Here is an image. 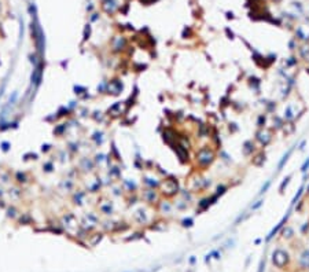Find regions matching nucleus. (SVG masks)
<instances>
[{
	"label": "nucleus",
	"mask_w": 309,
	"mask_h": 272,
	"mask_svg": "<svg viewBox=\"0 0 309 272\" xmlns=\"http://www.w3.org/2000/svg\"><path fill=\"white\" fill-rule=\"evenodd\" d=\"M180 183H179L177 177H175L173 175H168L166 177L161 179L160 187H158V191H160L161 197L165 199H173L179 195L180 193Z\"/></svg>",
	"instance_id": "1"
},
{
	"label": "nucleus",
	"mask_w": 309,
	"mask_h": 272,
	"mask_svg": "<svg viewBox=\"0 0 309 272\" xmlns=\"http://www.w3.org/2000/svg\"><path fill=\"white\" fill-rule=\"evenodd\" d=\"M216 150L210 146H201L195 151V165L199 166L201 169H206L213 165L216 161Z\"/></svg>",
	"instance_id": "2"
},
{
	"label": "nucleus",
	"mask_w": 309,
	"mask_h": 272,
	"mask_svg": "<svg viewBox=\"0 0 309 272\" xmlns=\"http://www.w3.org/2000/svg\"><path fill=\"white\" fill-rule=\"evenodd\" d=\"M139 198L142 199L143 204L151 206V208L157 206L158 202L162 199V197H161V194L158 190H155V188H147V187H144L142 191H140Z\"/></svg>",
	"instance_id": "3"
},
{
	"label": "nucleus",
	"mask_w": 309,
	"mask_h": 272,
	"mask_svg": "<svg viewBox=\"0 0 309 272\" xmlns=\"http://www.w3.org/2000/svg\"><path fill=\"white\" fill-rule=\"evenodd\" d=\"M153 212V208L146 204H143L142 206H139L138 209L134 210V220L136 221L138 224H140V226H146V224L150 223V216L149 213Z\"/></svg>",
	"instance_id": "4"
},
{
	"label": "nucleus",
	"mask_w": 309,
	"mask_h": 272,
	"mask_svg": "<svg viewBox=\"0 0 309 272\" xmlns=\"http://www.w3.org/2000/svg\"><path fill=\"white\" fill-rule=\"evenodd\" d=\"M210 184H212L210 179H206V177H203L201 175H196L191 180V187H190V190H191L194 194L203 193L205 190H207V187H210Z\"/></svg>",
	"instance_id": "5"
},
{
	"label": "nucleus",
	"mask_w": 309,
	"mask_h": 272,
	"mask_svg": "<svg viewBox=\"0 0 309 272\" xmlns=\"http://www.w3.org/2000/svg\"><path fill=\"white\" fill-rule=\"evenodd\" d=\"M272 140H274V136H272V131L271 129H267V128L257 129V132H256V142L260 144L261 148L268 147L269 144L272 143Z\"/></svg>",
	"instance_id": "6"
},
{
	"label": "nucleus",
	"mask_w": 309,
	"mask_h": 272,
	"mask_svg": "<svg viewBox=\"0 0 309 272\" xmlns=\"http://www.w3.org/2000/svg\"><path fill=\"white\" fill-rule=\"evenodd\" d=\"M289 260H290L289 253L283 249H276L272 253V263L278 268H285L287 265V263H289Z\"/></svg>",
	"instance_id": "7"
},
{
	"label": "nucleus",
	"mask_w": 309,
	"mask_h": 272,
	"mask_svg": "<svg viewBox=\"0 0 309 272\" xmlns=\"http://www.w3.org/2000/svg\"><path fill=\"white\" fill-rule=\"evenodd\" d=\"M124 91V83L121 78H111L110 81H107V85H106V93L109 95H120L121 92Z\"/></svg>",
	"instance_id": "8"
},
{
	"label": "nucleus",
	"mask_w": 309,
	"mask_h": 272,
	"mask_svg": "<svg viewBox=\"0 0 309 272\" xmlns=\"http://www.w3.org/2000/svg\"><path fill=\"white\" fill-rule=\"evenodd\" d=\"M98 210L100 215L110 217L116 213V206H114V202L111 199H103V201L98 202Z\"/></svg>",
	"instance_id": "9"
},
{
	"label": "nucleus",
	"mask_w": 309,
	"mask_h": 272,
	"mask_svg": "<svg viewBox=\"0 0 309 272\" xmlns=\"http://www.w3.org/2000/svg\"><path fill=\"white\" fill-rule=\"evenodd\" d=\"M155 209H157V212L161 213L162 216H170L172 213H173V210H175V206H173V202H170V199L162 198L157 204Z\"/></svg>",
	"instance_id": "10"
},
{
	"label": "nucleus",
	"mask_w": 309,
	"mask_h": 272,
	"mask_svg": "<svg viewBox=\"0 0 309 272\" xmlns=\"http://www.w3.org/2000/svg\"><path fill=\"white\" fill-rule=\"evenodd\" d=\"M160 183H161V179L158 177L157 175H154V173H146V175H143L142 177V184L143 187H147V188H155V190H158V187H160Z\"/></svg>",
	"instance_id": "11"
},
{
	"label": "nucleus",
	"mask_w": 309,
	"mask_h": 272,
	"mask_svg": "<svg viewBox=\"0 0 309 272\" xmlns=\"http://www.w3.org/2000/svg\"><path fill=\"white\" fill-rule=\"evenodd\" d=\"M170 147L173 148V151L176 153V155L179 157L180 162H183V164H188V162H190V154H188V150H187L186 147H183L179 142L173 143Z\"/></svg>",
	"instance_id": "12"
},
{
	"label": "nucleus",
	"mask_w": 309,
	"mask_h": 272,
	"mask_svg": "<svg viewBox=\"0 0 309 272\" xmlns=\"http://www.w3.org/2000/svg\"><path fill=\"white\" fill-rule=\"evenodd\" d=\"M251 157L253 158L250 159V164L257 166V168H263L265 161H267V154L264 153V150H257L256 153L251 155Z\"/></svg>",
	"instance_id": "13"
},
{
	"label": "nucleus",
	"mask_w": 309,
	"mask_h": 272,
	"mask_svg": "<svg viewBox=\"0 0 309 272\" xmlns=\"http://www.w3.org/2000/svg\"><path fill=\"white\" fill-rule=\"evenodd\" d=\"M78 166H80V170L84 173H92L93 169H95V161H93L92 158H88V157H82L80 159V164H78Z\"/></svg>",
	"instance_id": "14"
},
{
	"label": "nucleus",
	"mask_w": 309,
	"mask_h": 272,
	"mask_svg": "<svg viewBox=\"0 0 309 272\" xmlns=\"http://www.w3.org/2000/svg\"><path fill=\"white\" fill-rule=\"evenodd\" d=\"M125 48H127V39L124 36H118L111 43V50L114 52H123Z\"/></svg>",
	"instance_id": "15"
},
{
	"label": "nucleus",
	"mask_w": 309,
	"mask_h": 272,
	"mask_svg": "<svg viewBox=\"0 0 309 272\" xmlns=\"http://www.w3.org/2000/svg\"><path fill=\"white\" fill-rule=\"evenodd\" d=\"M102 186H103V181L100 179L99 176H95V179L92 181H89L88 186H87V193H91V194H98L100 190H102Z\"/></svg>",
	"instance_id": "16"
},
{
	"label": "nucleus",
	"mask_w": 309,
	"mask_h": 272,
	"mask_svg": "<svg viewBox=\"0 0 309 272\" xmlns=\"http://www.w3.org/2000/svg\"><path fill=\"white\" fill-rule=\"evenodd\" d=\"M257 151V147H256V142H253V140H245L242 144V154L245 155V157H251L254 153Z\"/></svg>",
	"instance_id": "17"
},
{
	"label": "nucleus",
	"mask_w": 309,
	"mask_h": 272,
	"mask_svg": "<svg viewBox=\"0 0 309 272\" xmlns=\"http://www.w3.org/2000/svg\"><path fill=\"white\" fill-rule=\"evenodd\" d=\"M290 213H291V212H290V210H289V212H287V215H285V216H283V219L282 220H280L279 221V223L278 224H276V227L274 228V230H272L271 231V232H269V235H268V237H267V241H271V239L272 238H274L275 237V235L276 234H278L279 232V231L280 230H282V228L283 227H285L286 226V224H287V220H289V217H290Z\"/></svg>",
	"instance_id": "18"
},
{
	"label": "nucleus",
	"mask_w": 309,
	"mask_h": 272,
	"mask_svg": "<svg viewBox=\"0 0 309 272\" xmlns=\"http://www.w3.org/2000/svg\"><path fill=\"white\" fill-rule=\"evenodd\" d=\"M296 146H297V144H296ZM296 146L290 147L289 150H287L286 153L283 154V157L280 158V161L278 162V166H276V172H280V170H282V169H283V168H285V166H286L287 161H289V159H290V157H291V154H293V151H294V147H296Z\"/></svg>",
	"instance_id": "19"
},
{
	"label": "nucleus",
	"mask_w": 309,
	"mask_h": 272,
	"mask_svg": "<svg viewBox=\"0 0 309 272\" xmlns=\"http://www.w3.org/2000/svg\"><path fill=\"white\" fill-rule=\"evenodd\" d=\"M41 77H43V63L37 65L33 70V74H32V84L33 85H40L41 83Z\"/></svg>",
	"instance_id": "20"
},
{
	"label": "nucleus",
	"mask_w": 309,
	"mask_h": 272,
	"mask_svg": "<svg viewBox=\"0 0 309 272\" xmlns=\"http://www.w3.org/2000/svg\"><path fill=\"white\" fill-rule=\"evenodd\" d=\"M85 197H87V191H84V190H77V191H74V194H73V204L76 205V206H82L84 205V201H85Z\"/></svg>",
	"instance_id": "21"
},
{
	"label": "nucleus",
	"mask_w": 309,
	"mask_h": 272,
	"mask_svg": "<svg viewBox=\"0 0 309 272\" xmlns=\"http://www.w3.org/2000/svg\"><path fill=\"white\" fill-rule=\"evenodd\" d=\"M123 188L128 194H136V191H138V184L131 179H125L123 181Z\"/></svg>",
	"instance_id": "22"
},
{
	"label": "nucleus",
	"mask_w": 309,
	"mask_h": 272,
	"mask_svg": "<svg viewBox=\"0 0 309 272\" xmlns=\"http://www.w3.org/2000/svg\"><path fill=\"white\" fill-rule=\"evenodd\" d=\"M285 120H283L282 115H278V114H274V117H272V128L271 131H282L283 125H285Z\"/></svg>",
	"instance_id": "23"
},
{
	"label": "nucleus",
	"mask_w": 309,
	"mask_h": 272,
	"mask_svg": "<svg viewBox=\"0 0 309 272\" xmlns=\"http://www.w3.org/2000/svg\"><path fill=\"white\" fill-rule=\"evenodd\" d=\"M282 117H283V120H285L286 122H291V121L296 120V113H294V109H293L291 104H287L286 106Z\"/></svg>",
	"instance_id": "24"
},
{
	"label": "nucleus",
	"mask_w": 309,
	"mask_h": 272,
	"mask_svg": "<svg viewBox=\"0 0 309 272\" xmlns=\"http://www.w3.org/2000/svg\"><path fill=\"white\" fill-rule=\"evenodd\" d=\"M213 205V202H212V198L210 197H206V198H202L201 201L198 202V206H196V212H205V210H207L210 208V206Z\"/></svg>",
	"instance_id": "25"
},
{
	"label": "nucleus",
	"mask_w": 309,
	"mask_h": 272,
	"mask_svg": "<svg viewBox=\"0 0 309 272\" xmlns=\"http://www.w3.org/2000/svg\"><path fill=\"white\" fill-rule=\"evenodd\" d=\"M173 206H175V209L177 210V212H186V210L190 208V204L188 202H186L183 198H177V199H175L173 201Z\"/></svg>",
	"instance_id": "26"
},
{
	"label": "nucleus",
	"mask_w": 309,
	"mask_h": 272,
	"mask_svg": "<svg viewBox=\"0 0 309 272\" xmlns=\"http://www.w3.org/2000/svg\"><path fill=\"white\" fill-rule=\"evenodd\" d=\"M121 107H123V103L116 102L111 107H109L107 115H111V117H118V115H121Z\"/></svg>",
	"instance_id": "27"
},
{
	"label": "nucleus",
	"mask_w": 309,
	"mask_h": 272,
	"mask_svg": "<svg viewBox=\"0 0 309 272\" xmlns=\"http://www.w3.org/2000/svg\"><path fill=\"white\" fill-rule=\"evenodd\" d=\"M103 139H105V132L103 131H95L91 136V140L95 142L96 146H100L103 143Z\"/></svg>",
	"instance_id": "28"
},
{
	"label": "nucleus",
	"mask_w": 309,
	"mask_h": 272,
	"mask_svg": "<svg viewBox=\"0 0 309 272\" xmlns=\"http://www.w3.org/2000/svg\"><path fill=\"white\" fill-rule=\"evenodd\" d=\"M109 177L110 179H121V169L118 165H113V166H109Z\"/></svg>",
	"instance_id": "29"
},
{
	"label": "nucleus",
	"mask_w": 309,
	"mask_h": 272,
	"mask_svg": "<svg viewBox=\"0 0 309 272\" xmlns=\"http://www.w3.org/2000/svg\"><path fill=\"white\" fill-rule=\"evenodd\" d=\"M179 195H180V198H183L186 202L192 204V201H194V193H192L191 190H180Z\"/></svg>",
	"instance_id": "30"
},
{
	"label": "nucleus",
	"mask_w": 309,
	"mask_h": 272,
	"mask_svg": "<svg viewBox=\"0 0 309 272\" xmlns=\"http://www.w3.org/2000/svg\"><path fill=\"white\" fill-rule=\"evenodd\" d=\"M298 52H300V58H301V59L309 63V44L301 45V48L298 50Z\"/></svg>",
	"instance_id": "31"
},
{
	"label": "nucleus",
	"mask_w": 309,
	"mask_h": 272,
	"mask_svg": "<svg viewBox=\"0 0 309 272\" xmlns=\"http://www.w3.org/2000/svg\"><path fill=\"white\" fill-rule=\"evenodd\" d=\"M283 133H285V136H290L294 133V131H296V125H294V121L291 122H285V125H283Z\"/></svg>",
	"instance_id": "32"
},
{
	"label": "nucleus",
	"mask_w": 309,
	"mask_h": 272,
	"mask_svg": "<svg viewBox=\"0 0 309 272\" xmlns=\"http://www.w3.org/2000/svg\"><path fill=\"white\" fill-rule=\"evenodd\" d=\"M260 85H261L260 78L254 77V76H251V77L249 78V87L253 91H260Z\"/></svg>",
	"instance_id": "33"
},
{
	"label": "nucleus",
	"mask_w": 309,
	"mask_h": 272,
	"mask_svg": "<svg viewBox=\"0 0 309 272\" xmlns=\"http://www.w3.org/2000/svg\"><path fill=\"white\" fill-rule=\"evenodd\" d=\"M291 177H293V175H287L285 179L282 180V183H280V186H279V194H285L287 186L290 184V180H291Z\"/></svg>",
	"instance_id": "34"
},
{
	"label": "nucleus",
	"mask_w": 309,
	"mask_h": 272,
	"mask_svg": "<svg viewBox=\"0 0 309 272\" xmlns=\"http://www.w3.org/2000/svg\"><path fill=\"white\" fill-rule=\"evenodd\" d=\"M280 231H282V235L285 239H291L294 237V230H293V227H290V226L283 227Z\"/></svg>",
	"instance_id": "35"
},
{
	"label": "nucleus",
	"mask_w": 309,
	"mask_h": 272,
	"mask_svg": "<svg viewBox=\"0 0 309 272\" xmlns=\"http://www.w3.org/2000/svg\"><path fill=\"white\" fill-rule=\"evenodd\" d=\"M67 129V124H58L54 128V135L55 136H62Z\"/></svg>",
	"instance_id": "36"
},
{
	"label": "nucleus",
	"mask_w": 309,
	"mask_h": 272,
	"mask_svg": "<svg viewBox=\"0 0 309 272\" xmlns=\"http://www.w3.org/2000/svg\"><path fill=\"white\" fill-rule=\"evenodd\" d=\"M256 125L258 129H263L265 128V125H267V114H260L257 117V121H256Z\"/></svg>",
	"instance_id": "37"
},
{
	"label": "nucleus",
	"mask_w": 309,
	"mask_h": 272,
	"mask_svg": "<svg viewBox=\"0 0 309 272\" xmlns=\"http://www.w3.org/2000/svg\"><path fill=\"white\" fill-rule=\"evenodd\" d=\"M15 180H17V183L18 184H25V183H28V175L25 172H17L15 173Z\"/></svg>",
	"instance_id": "38"
},
{
	"label": "nucleus",
	"mask_w": 309,
	"mask_h": 272,
	"mask_svg": "<svg viewBox=\"0 0 309 272\" xmlns=\"http://www.w3.org/2000/svg\"><path fill=\"white\" fill-rule=\"evenodd\" d=\"M298 65V58L297 56H290L287 58V59L285 61V66L286 69H290V67H294Z\"/></svg>",
	"instance_id": "39"
},
{
	"label": "nucleus",
	"mask_w": 309,
	"mask_h": 272,
	"mask_svg": "<svg viewBox=\"0 0 309 272\" xmlns=\"http://www.w3.org/2000/svg\"><path fill=\"white\" fill-rule=\"evenodd\" d=\"M304 190H305V186H301L300 190H298V193L294 195V198H293V201H291V205H290L291 208H293L294 205H297L298 202H300V199H301V197H302V194H304Z\"/></svg>",
	"instance_id": "40"
},
{
	"label": "nucleus",
	"mask_w": 309,
	"mask_h": 272,
	"mask_svg": "<svg viewBox=\"0 0 309 272\" xmlns=\"http://www.w3.org/2000/svg\"><path fill=\"white\" fill-rule=\"evenodd\" d=\"M110 155H111V158H116V161L117 162H121V155L118 154V150H117V147H116V143H111V147H110Z\"/></svg>",
	"instance_id": "41"
},
{
	"label": "nucleus",
	"mask_w": 309,
	"mask_h": 272,
	"mask_svg": "<svg viewBox=\"0 0 309 272\" xmlns=\"http://www.w3.org/2000/svg\"><path fill=\"white\" fill-rule=\"evenodd\" d=\"M62 186L65 188V191L70 193V191H73V188H74V181L71 180V179H65L62 181Z\"/></svg>",
	"instance_id": "42"
},
{
	"label": "nucleus",
	"mask_w": 309,
	"mask_h": 272,
	"mask_svg": "<svg viewBox=\"0 0 309 272\" xmlns=\"http://www.w3.org/2000/svg\"><path fill=\"white\" fill-rule=\"evenodd\" d=\"M93 161H95L96 165L103 164L105 161H107V154H105V153H98V154H95V157H93Z\"/></svg>",
	"instance_id": "43"
},
{
	"label": "nucleus",
	"mask_w": 309,
	"mask_h": 272,
	"mask_svg": "<svg viewBox=\"0 0 309 272\" xmlns=\"http://www.w3.org/2000/svg\"><path fill=\"white\" fill-rule=\"evenodd\" d=\"M227 190H228V187L225 186V184H218L217 188H216V193H214V195L220 198L221 195H224L225 193H227Z\"/></svg>",
	"instance_id": "44"
},
{
	"label": "nucleus",
	"mask_w": 309,
	"mask_h": 272,
	"mask_svg": "<svg viewBox=\"0 0 309 272\" xmlns=\"http://www.w3.org/2000/svg\"><path fill=\"white\" fill-rule=\"evenodd\" d=\"M92 118L95 120L96 122H103V120H105V115H103V113H102V111L96 110V111H93V114H92Z\"/></svg>",
	"instance_id": "45"
},
{
	"label": "nucleus",
	"mask_w": 309,
	"mask_h": 272,
	"mask_svg": "<svg viewBox=\"0 0 309 272\" xmlns=\"http://www.w3.org/2000/svg\"><path fill=\"white\" fill-rule=\"evenodd\" d=\"M271 183H272L271 180H267V181H265V183L263 184V187L260 188V193H258V195H260V197H261L263 194H265V193H267V191L269 190V187H271Z\"/></svg>",
	"instance_id": "46"
},
{
	"label": "nucleus",
	"mask_w": 309,
	"mask_h": 272,
	"mask_svg": "<svg viewBox=\"0 0 309 272\" xmlns=\"http://www.w3.org/2000/svg\"><path fill=\"white\" fill-rule=\"evenodd\" d=\"M181 226L183 227H187V228H190V227H192L194 226V220L191 219V217H186V219H183L181 220Z\"/></svg>",
	"instance_id": "47"
},
{
	"label": "nucleus",
	"mask_w": 309,
	"mask_h": 272,
	"mask_svg": "<svg viewBox=\"0 0 309 272\" xmlns=\"http://www.w3.org/2000/svg\"><path fill=\"white\" fill-rule=\"evenodd\" d=\"M43 170H44V172H47V173L52 172V170H54V164H52L51 161L44 162V164H43Z\"/></svg>",
	"instance_id": "48"
},
{
	"label": "nucleus",
	"mask_w": 309,
	"mask_h": 272,
	"mask_svg": "<svg viewBox=\"0 0 309 272\" xmlns=\"http://www.w3.org/2000/svg\"><path fill=\"white\" fill-rule=\"evenodd\" d=\"M91 36V26L89 25H85V29H84V37H82V41H87Z\"/></svg>",
	"instance_id": "49"
},
{
	"label": "nucleus",
	"mask_w": 309,
	"mask_h": 272,
	"mask_svg": "<svg viewBox=\"0 0 309 272\" xmlns=\"http://www.w3.org/2000/svg\"><path fill=\"white\" fill-rule=\"evenodd\" d=\"M264 205V199H258V201H256V202H254V204L253 205H251V210H253V212H254V210H257V209H260L261 208V206H263Z\"/></svg>",
	"instance_id": "50"
},
{
	"label": "nucleus",
	"mask_w": 309,
	"mask_h": 272,
	"mask_svg": "<svg viewBox=\"0 0 309 272\" xmlns=\"http://www.w3.org/2000/svg\"><path fill=\"white\" fill-rule=\"evenodd\" d=\"M74 91H76V95H82V93H87V88L85 87H81V85H76L74 87Z\"/></svg>",
	"instance_id": "51"
},
{
	"label": "nucleus",
	"mask_w": 309,
	"mask_h": 272,
	"mask_svg": "<svg viewBox=\"0 0 309 272\" xmlns=\"http://www.w3.org/2000/svg\"><path fill=\"white\" fill-rule=\"evenodd\" d=\"M21 191H19V188L18 187H15V188H13V191L10 190V197H13V198H19L21 197Z\"/></svg>",
	"instance_id": "52"
},
{
	"label": "nucleus",
	"mask_w": 309,
	"mask_h": 272,
	"mask_svg": "<svg viewBox=\"0 0 309 272\" xmlns=\"http://www.w3.org/2000/svg\"><path fill=\"white\" fill-rule=\"evenodd\" d=\"M308 170H309V157H308L306 159H305V161H304V164L301 165V172H302V173H306Z\"/></svg>",
	"instance_id": "53"
},
{
	"label": "nucleus",
	"mask_w": 309,
	"mask_h": 272,
	"mask_svg": "<svg viewBox=\"0 0 309 272\" xmlns=\"http://www.w3.org/2000/svg\"><path fill=\"white\" fill-rule=\"evenodd\" d=\"M301 260L305 263V267H309V252L306 250V252L302 253V256H301Z\"/></svg>",
	"instance_id": "54"
},
{
	"label": "nucleus",
	"mask_w": 309,
	"mask_h": 272,
	"mask_svg": "<svg viewBox=\"0 0 309 272\" xmlns=\"http://www.w3.org/2000/svg\"><path fill=\"white\" fill-rule=\"evenodd\" d=\"M30 221H32V220H30V216L26 215V213L21 216V219H19V223H22V224H29Z\"/></svg>",
	"instance_id": "55"
},
{
	"label": "nucleus",
	"mask_w": 309,
	"mask_h": 272,
	"mask_svg": "<svg viewBox=\"0 0 309 272\" xmlns=\"http://www.w3.org/2000/svg\"><path fill=\"white\" fill-rule=\"evenodd\" d=\"M106 85H107V81L100 83V85H98V92L99 93H106Z\"/></svg>",
	"instance_id": "56"
},
{
	"label": "nucleus",
	"mask_w": 309,
	"mask_h": 272,
	"mask_svg": "<svg viewBox=\"0 0 309 272\" xmlns=\"http://www.w3.org/2000/svg\"><path fill=\"white\" fill-rule=\"evenodd\" d=\"M7 216H8V217H15L17 216V209L14 208V206L8 208V209H7Z\"/></svg>",
	"instance_id": "57"
},
{
	"label": "nucleus",
	"mask_w": 309,
	"mask_h": 272,
	"mask_svg": "<svg viewBox=\"0 0 309 272\" xmlns=\"http://www.w3.org/2000/svg\"><path fill=\"white\" fill-rule=\"evenodd\" d=\"M67 150L71 151V153H76V151H78V143H69Z\"/></svg>",
	"instance_id": "58"
},
{
	"label": "nucleus",
	"mask_w": 309,
	"mask_h": 272,
	"mask_svg": "<svg viewBox=\"0 0 309 272\" xmlns=\"http://www.w3.org/2000/svg\"><path fill=\"white\" fill-rule=\"evenodd\" d=\"M0 147H2V150L4 151V153H7V151L10 150V147H11V144H10L8 142H3L2 144H0Z\"/></svg>",
	"instance_id": "59"
},
{
	"label": "nucleus",
	"mask_w": 309,
	"mask_h": 272,
	"mask_svg": "<svg viewBox=\"0 0 309 272\" xmlns=\"http://www.w3.org/2000/svg\"><path fill=\"white\" fill-rule=\"evenodd\" d=\"M51 148H52L51 144H43V146H41V151H43V153H48Z\"/></svg>",
	"instance_id": "60"
},
{
	"label": "nucleus",
	"mask_w": 309,
	"mask_h": 272,
	"mask_svg": "<svg viewBox=\"0 0 309 272\" xmlns=\"http://www.w3.org/2000/svg\"><path fill=\"white\" fill-rule=\"evenodd\" d=\"M305 144H306V140H302V142H301L300 144H298V150H300V151H302L304 150V148H305Z\"/></svg>",
	"instance_id": "61"
},
{
	"label": "nucleus",
	"mask_w": 309,
	"mask_h": 272,
	"mask_svg": "<svg viewBox=\"0 0 309 272\" xmlns=\"http://www.w3.org/2000/svg\"><path fill=\"white\" fill-rule=\"evenodd\" d=\"M290 50H296V48H294V40H291V41H290Z\"/></svg>",
	"instance_id": "62"
},
{
	"label": "nucleus",
	"mask_w": 309,
	"mask_h": 272,
	"mask_svg": "<svg viewBox=\"0 0 309 272\" xmlns=\"http://www.w3.org/2000/svg\"><path fill=\"white\" fill-rule=\"evenodd\" d=\"M306 193H308V194H309V186H308V187H306Z\"/></svg>",
	"instance_id": "63"
}]
</instances>
